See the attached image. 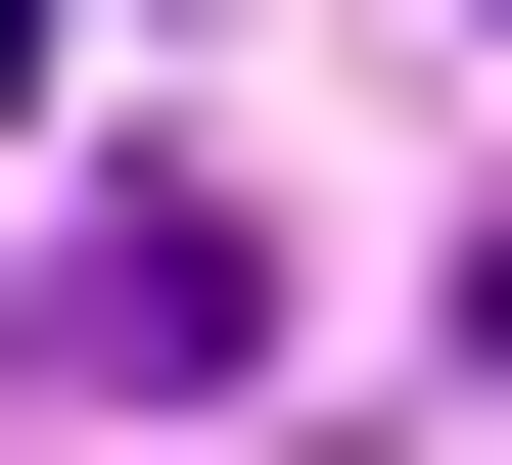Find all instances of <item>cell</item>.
Segmentation results:
<instances>
[{"instance_id": "6da1fadb", "label": "cell", "mask_w": 512, "mask_h": 465, "mask_svg": "<svg viewBox=\"0 0 512 465\" xmlns=\"http://www.w3.org/2000/svg\"><path fill=\"white\" fill-rule=\"evenodd\" d=\"M280 326V233H233V186H140V233H47V372H233Z\"/></svg>"}]
</instances>
